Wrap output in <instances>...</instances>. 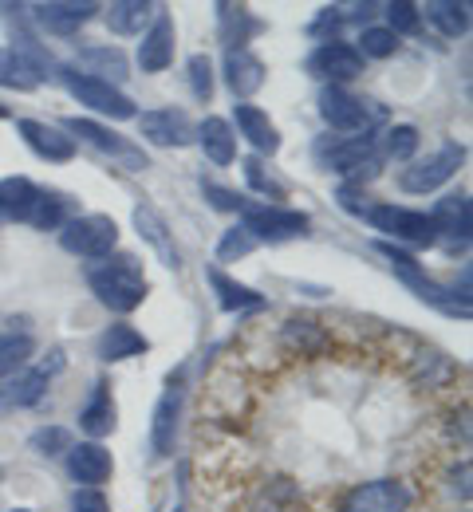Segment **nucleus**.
Wrapping results in <instances>:
<instances>
[{
	"instance_id": "ea45409f",
	"label": "nucleus",
	"mask_w": 473,
	"mask_h": 512,
	"mask_svg": "<svg viewBox=\"0 0 473 512\" xmlns=\"http://www.w3.org/2000/svg\"><path fill=\"white\" fill-rule=\"evenodd\" d=\"M253 249H257V241L245 233V225H233V229H225V233H221V241H217V260H221V264H229V260L249 256Z\"/></svg>"
},
{
	"instance_id": "49530a36",
	"label": "nucleus",
	"mask_w": 473,
	"mask_h": 512,
	"mask_svg": "<svg viewBox=\"0 0 473 512\" xmlns=\"http://www.w3.org/2000/svg\"><path fill=\"white\" fill-rule=\"evenodd\" d=\"M8 512H32V509H8Z\"/></svg>"
},
{
	"instance_id": "6e6552de",
	"label": "nucleus",
	"mask_w": 473,
	"mask_h": 512,
	"mask_svg": "<svg viewBox=\"0 0 473 512\" xmlns=\"http://www.w3.org/2000/svg\"><path fill=\"white\" fill-rule=\"evenodd\" d=\"M71 138H79V142H87V146H95L99 154H107L111 162H119L123 170H146L150 166V158L138 150L131 138H123L119 130H111L107 123H95V119H68L64 123Z\"/></svg>"
},
{
	"instance_id": "72a5a7b5",
	"label": "nucleus",
	"mask_w": 473,
	"mask_h": 512,
	"mask_svg": "<svg viewBox=\"0 0 473 512\" xmlns=\"http://www.w3.org/2000/svg\"><path fill=\"white\" fill-rule=\"evenodd\" d=\"M217 16H221V40H225V52H229V48H245L249 36L261 32V24H257L245 8H229V4H221Z\"/></svg>"
},
{
	"instance_id": "4468645a",
	"label": "nucleus",
	"mask_w": 473,
	"mask_h": 512,
	"mask_svg": "<svg viewBox=\"0 0 473 512\" xmlns=\"http://www.w3.org/2000/svg\"><path fill=\"white\" fill-rule=\"evenodd\" d=\"M16 134L24 138V146L44 158V162H71L75 158V138H71L64 127H52V123H40V119H20L16 123Z\"/></svg>"
},
{
	"instance_id": "393cba45",
	"label": "nucleus",
	"mask_w": 473,
	"mask_h": 512,
	"mask_svg": "<svg viewBox=\"0 0 473 512\" xmlns=\"http://www.w3.org/2000/svg\"><path fill=\"white\" fill-rule=\"evenodd\" d=\"M52 379L40 371V367H24L20 375L4 379V390H0V410H28L36 406L44 394H48Z\"/></svg>"
},
{
	"instance_id": "5701e85b",
	"label": "nucleus",
	"mask_w": 473,
	"mask_h": 512,
	"mask_svg": "<svg viewBox=\"0 0 473 512\" xmlns=\"http://www.w3.org/2000/svg\"><path fill=\"white\" fill-rule=\"evenodd\" d=\"M205 280H209V288H213L221 312H233V316H237V312H261V308H265V296H261V292H253L249 284L225 276L221 268H205Z\"/></svg>"
},
{
	"instance_id": "9d476101",
	"label": "nucleus",
	"mask_w": 473,
	"mask_h": 512,
	"mask_svg": "<svg viewBox=\"0 0 473 512\" xmlns=\"http://www.w3.org/2000/svg\"><path fill=\"white\" fill-rule=\"evenodd\" d=\"M367 60L355 52V44H343V40H320L316 52L308 56V71L320 75L328 87H343L351 79L363 75Z\"/></svg>"
},
{
	"instance_id": "aec40b11",
	"label": "nucleus",
	"mask_w": 473,
	"mask_h": 512,
	"mask_svg": "<svg viewBox=\"0 0 473 512\" xmlns=\"http://www.w3.org/2000/svg\"><path fill=\"white\" fill-rule=\"evenodd\" d=\"M115 418H119V414H115L111 386H107V379H95L87 402H83V410H79V430H83L91 442H99V438L115 434Z\"/></svg>"
},
{
	"instance_id": "f704fd0d",
	"label": "nucleus",
	"mask_w": 473,
	"mask_h": 512,
	"mask_svg": "<svg viewBox=\"0 0 473 512\" xmlns=\"http://www.w3.org/2000/svg\"><path fill=\"white\" fill-rule=\"evenodd\" d=\"M28 225H32V229H40V233L64 229V225H68V201H64L60 193H44V190H40L36 205H32V213H28Z\"/></svg>"
},
{
	"instance_id": "c9c22d12",
	"label": "nucleus",
	"mask_w": 473,
	"mask_h": 512,
	"mask_svg": "<svg viewBox=\"0 0 473 512\" xmlns=\"http://www.w3.org/2000/svg\"><path fill=\"white\" fill-rule=\"evenodd\" d=\"M399 48H403V40H399L387 24H367V28L359 32V48H355V52H359L363 60H387V56H395Z\"/></svg>"
},
{
	"instance_id": "b1692460",
	"label": "nucleus",
	"mask_w": 473,
	"mask_h": 512,
	"mask_svg": "<svg viewBox=\"0 0 473 512\" xmlns=\"http://www.w3.org/2000/svg\"><path fill=\"white\" fill-rule=\"evenodd\" d=\"M146 351H150V339L142 331H135L131 323H111L95 343V355L103 363H123V359H135V355H146Z\"/></svg>"
},
{
	"instance_id": "7c9ffc66",
	"label": "nucleus",
	"mask_w": 473,
	"mask_h": 512,
	"mask_svg": "<svg viewBox=\"0 0 473 512\" xmlns=\"http://www.w3.org/2000/svg\"><path fill=\"white\" fill-rule=\"evenodd\" d=\"M40 79H44V75L28 64L16 48H0V87H12V91H36Z\"/></svg>"
},
{
	"instance_id": "2eb2a0df",
	"label": "nucleus",
	"mask_w": 473,
	"mask_h": 512,
	"mask_svg": "<svg viewBox=\"0 0 473 512\" xmlns=\"http://www.w3.org/2000/svg\"><path fill=\"white\" fill-rule=\"evenodd\" d=\"M138 134L150 146H186V142H194V123H190L186 111L158 107V111H142L138 115Z\"/></svg>"
},
{
	"instance_id": "c85d7f7f",
	"label": "nucleus",
	"mask_w": 473,
	"mask_h": 512,
	"mask_svg": "<svg viewBox=\"0 0 473 512\" xmlns=\"http://www.w3.org/2000/svg\"><path fill=\"white\" fill-rule=\"evenodd\" d=\"M36 197H40V190H36L28 178H4V182H0V221H4V225L28 221Z\"/></svg>"
},
{
	"instance_id": "58836bf2",
	"label": "nucleus",
	"mask_w": 473,
	"mask_h": 512,
	"mask_svg": "<svg viewBox=\"0 0 473 512\" xmlns=\"http://www.w3.org/2000/svg\"><path fill=\"white\" fill-rule=\"evenodd\" d=\"M32 453H40V457H60V453H68L75 442H71V430L64 426H44V430H36L32 434Z\"/></svg>"
},
{
	"instance_id": "f257e3e1",
	"label": "nucleus",
	"mask_w": 473,
	"mask_h": 512,
	"mask_svg": "<svg viewBox=\"0 0 473 512\" xmlns=\"http://www.w3.org/2000/svg\"><path fill=\"white\" fill-rule=\"evenodd\" d=\"M87 284H91L95 300H99L107 312H115V316L138 312V308L146 304V292H150V284H146V276H142V264L127 253L99 260V264L87 272Z\"/></svg>"
},
{
	"instance_id": "f8f14e48",
	"label": "nucleus",
	"mask_w": 473,
	"mask_h": 512,
	"mask_svg": "<svg viewBox=\"0 0 473 512\" xmlns=\"http://www.w3.org/2000/svg\"><path fill=\"white\" fill-rule=\"evenodd\" d=\"M95 12H99L95 0H48V4H32V20L48 36H75L87 20H95Z\"/></svg>"
},
{
	"instance_id": "2f4dec72",
	"label": "nucleus",
	"mask_w": 473,
	"mask_h": 512,
	"mask_svg": "<svg viewBox=\"0 0 473 512\" xmlns=\"http://www.w3.org/2000/svg\"><path fill=\"white\" fill-rule=\"evenodd\" d=\"M32 355H36V339L32 335H24V331L20 335H0V383L20 375L32 363Z\"/></svg>"
},
{
	"instance_id": "79ce46f5",
	"label": "nucleus",
	"mask_w": 473,
	"mask_h": 512,
	"mask_svg": "<svg viewBox=\"0 0 473 512\" xmlns=\"http://www.w3.org/2000/svg\"><path fill=\"white\" fill-rule=\"evenodd\" d=\"M202 197L217 213H245V205H249V197H241L229 186H217V182H202Z\"/></svg>"
},
{
	"instance_id": "de8ad7c7",
	"label": "nucleus",
	"mask_w": 473,
	"mask_h": 512,
	"mask_svg": "<svg viewBox=\"0 0 473 512\" xmlns=\"http://www.w3.org/2000/svg\"><path fill=\"white\" fill-rule=\"evenodd\" d=\"M178 512H182V509H178Z\"/></svg>"
},
{
	"instance_id": "bb28decb",
	"label": "nucleus",
	"mask_w": 473,
	"mask_h": 512,
	"mask_svg": "<svg viewBox=\"0 0 473 512\" xmlns=\"http://www.w3.org/2000/svg\"><path fill=\"white\" fill-rule=\"evenodd\" d=\"M158 12H162V8L150 4V0H115V4L103 12V20H107V28H111L115 36H138V32L150 28V20H154Z\"/></svg>"
},
{
	"instance_id": "423d86ee",
	"label": "nucleus",
	"mask_w": 473,
	"mask_h": 512,
	"mask_svg": "<svg viewBox=\"0 0 473 512\" xmlns=\"http://www.w3.org/2000/svg\"><path fill=\"white\" fill-rule=\"evenodd\" d=\"M466 162V146L462 142H442L434 154L418 158V162H406V170H399V190L414 193V197H426V193L442 190Z\"/></svg>"
},
{
	"instance_id": "39448f33",
	"label": "nucleus",
	"mask_w": 473,
	"mask_h": 512,
	"mask_svg": "<svg viewBox=\"0 0 473 512\" xmlns=\"http://www.w3.org/2000/svg\"><path fill=\"white\" fill-rule=\"evenodd\" d=\"M60 245H64V253L79 256V260H107L119 249V225L107 213L68 217V225L60 229Z\"/></svg>"
},
{
	"instance_id": "7ed1b4c3",
	"label": "nucleus",
	"mask_w": 473,
	"mask_h": 512,
	"mask_svg": "<svg viewBox=\"0 0 473 512\" xmlns=\"http://www.w3.org/2000/svg\"><path fill=\"white\" fill-rule=\"evenodd\" d=\"M60 79H64L68 95L79 107H87V111H95V115H103V119H115V123L138 119L135 99L123 95L111 79H95V75H87V71H79V67H60Z\"/></svg>"
},
{
	"instance_id": "a878e982",
	"label": "nucleus",
	"mask_w": 473,
	"mask_h": 512,
	"mask_svg": "<svg viewBox=\"0 0 473 512\" xmlns=\"http://www.w3.org/2000/svg\"><path fill=\"white\" fill-rule=\"evenodd\" d=\"M198 146L205 150V158L213 166H233L237 162V134H233V123L229 119H217L209 115L198 127Z\"/></svg>"
},
{
	"instance_id": "a19ab883",
	"label": "nucleus",
	"mask_w": 473,
	"mask_h": 512,
	"mask_svg": "<svg viewBox=\"0 0 473 512\" xmlns=\"http://www.w3.org/2000/svg\"><path fill=\"white\" fill-rule=\"evenodd\" d=\"M186 71H190V91H194V99H198V103H209V99H213V60H209L205 52H198V56H190Z\"/></svg>"
},
{
	"instance_id": "a18cd8bd",
	"label": "nucleus",
	"mask_w": 473,
	"mask_h": 512,
	"mask_svg": "<svg viewBox=\"0 0 473 512\" xmlns=\"http://www.w3.org/2000/svg\"><path fill=\"white\" fill-rule=\"evenodd\" d=\"M0 119H8V107H0Z\"/></svg>"
},
{
	"instance_id": "4c0bfd02",
	"label": "nucleus",
	"mask_w": 473,
	"mask_h": 512,
	"mask_svg": "<svg viewBox=\"0 0 473 512\" xmlns=\"http://www.w3.org/2000/svg\"><path fill=\"white\" fill-rule=\"evenodd\" d=\"M387 28L403 40V36H414L418 28H422V12H418V4H410V0H395V4H387Z\"/></svg>"
},
{
	"instance_id": "473e14b6",
	"label": "nucleus",
	"mask_w": 473,
	"mask_h": 512,
	"mask_svg": "<svg viewBox=\"0 0 473 512\" xmlns=\"http://www.w3.org/2000/svg\"><path fill=\"white\" fill-rule=\"evenodd\" d=\"M280 335H284L288 351H296V355H316V351L328 347V331L312 320H288Z\"/></svg>"
},
{
	"instance_id": "c756f323",
	"label": "nucleus",
	"mask_w": 473,
	"mask_h": 512,
	"mask_svg": "<svg viewBox=\"0 0 473 512\" xmlns=\"http://www.w3.org/2000/svg\"><path fill=\"white\" fill-rule=\"evenodd\" d=\"M79 71H87L95 79L111 75V83H119V79H127V56L111 44H87V48H79Z\"/></svg>"
},
{
	"instance_id": "dca6fc26",
	"label": "nucleus",
	"mask_w": 473,
	"mask_h": 512,
	"mask_svg": "<svg viewBox=\"0 0 473 512\" xmlns=\"http://www.w3.org/2000/svg\"><path fill=\"white\" fill-rule=\"evenodd\" d=\"M174 40H178V32H174V16H170V12H158V16L150 20V28L142 32L138 67H142L146 75L166 71V67L174 64Z\"/></svg>"
},
{
	"instance_id": "1a4fd4ad",
	"label": "nucleus",
	"mask_w": 473,
	"mask_h": 512,
	"mask_svg": "<svg viewBox=\"0 0 473 512\" xmlns=\"http://www.w3.org/2000/svg\"><path fill=\"white\" fill-rule=\"evenodd\" d=\"M414 505V493L403 481H363V485H351L343 497H339V512H410Z\"/></svg>"
},
{
	"instance_id": "cd10ccee",
	"label": "nucleus",
	"mask_w": 473,
	"mask_h": 512,
	"mask_svg": "<svg viewBox=\"0 0 473 512\" xmlns=\"http://www.w3.org/2000/svg\"><path fill=\"white\" fill-rule=\"evenodd\" d=\"M418 12H426V20H430L446 40H462V36L470 32V4H466V0H430V4L418 8Z\"/></svg>"
},
{
	"instance_id": "20e7f679",
	"label": "nucleus",
	"mask_w": 473,
	"mask_h": 512,
	"mask_svg": "<svg viewBox=\"0 0 473 512\" xmlns=\"http://www.w3.org/2000/svg\"><path fill=\"white\" fill-rule=\"evenodd\" d=\"M363 217L375 225V233L391 237L395 249L399 245H406V249H434L438 245V229H434L430 213H418V209H406V205H367Z\"/></svg>"
},
{
	"instance_id": "37998d69",
	"label": "nucleus",
	"mask_w": 473,
	"mask_h": 512,
	"mask_svg": "<svg viewBox=\"0 0 473 512\" xmlns=\"http://www.w3.org/2000/svg\"><path fill=\"white\" fill-rule=\"evenodd\" d=\"M245 178H249V186L257 193H265L272 201H284V186H276L272 174H265V162H261V158H249V162H245Z\"/></svg>"
},
{
	"instance_id": "6ab92c4d",
	"label": "nucleus",
	"mask_w": 473,
	"mask_h": 512,
	"mask_svg": "<svg viewBox=\"0 0 473 512\" xmlns=\"http://www.w3.org/2000/svg\"><path fill=\"white\" fill-rule=\"evenodd\" d=\"M430 221L438 229V241L450 237L458 245H470V229H473V213H470V197L466 193H446L434 209H430ZM454 245V249H458Z\"/></svg>"
},
{
	"instance_id": "c03bdc74",
	"label": "nucleus",
	"mask_w": 473,
	"mask_h": 512,
	"mask_svg": "<svg viewBox=\"0 0 473 512\" xmlns=\"http://www.w3.org/2000/svg\"><path fill=\"white\" fill-rule=\"evenodd\" d=\"M71 512H111V505H107V497L99 489H75Z\"/></svg>"
},
{
	"instance_id": "9b49d317",
	"label": "nucleus",
	"mask_w": 473,
	"mask_h": 512,
	"mask_svg": "<svg viewBox=\"0 0 473 512\" xmlns=\"http://www.w3.org/2000/svg\"><path fill=\"white\" fill-rule=\"evenodd\" d=\"M320 119L339 134H363L371 127V103H363L347 87H324L320 91Z\"/></svg>"
},
{
	"instance_id": "a211bd4d",
	"label": "nucleus",
	"mask_w": 473,
	"mask_h": 512,
	"mask_svg": "<svg viewBox=\"0 0 473 512\" xmlns=\"http://www.w3.org/2000/svg\"><path fill=\"white\" fill-rule=\"evenodd\" d=\"M135 229L138 237L158 253V260L166 264V268H182V253H178V245H174V233H170V225H166V217L154 209V205H135Z\"/></svg>"
},
{
	"instance_id": "ddd939ff",
	"label": "nucleus",
	"mask_w": 473,
	"mask_h": 512,
	"mask_svg": "<svg viewBox=\"0 0 473 512\" xmlns=\"http://www.w3.org/2000/svg\"><path fill=\"white\" fill-rule=\"evenodd\" d=\"M64 457H68L71 481H75L79 489H99V485L111 481V473H115V457H111V449L103 446V442H79V446H71Z\"/></svg>"
},
{
	"instance_id": "4be33fe9",
	"label": "nucleus",
	"mask_w": 473,
	"mask_h": 512,
	"mask_svg": "<svg viewBox=\"0 0 473 512\" xmlns=\"http://www.w3.org/2000/svg\"><path fill=\"white\" fill-rule=\"evenodd\" d=\"M178 418H182V394H178V386H170V390L158 398L154 422H150V453H154V457H170V453H174Z\"/></svg>"
},
{
	"instance_id": "412c9836",
	"label": "nucleus",
	"mask_w": 473,
	"mask_h": 512,
	"mask_svg": "<svg viewBox=\"0 0 473 512\" xmlns=\"http://www.w3.org/2000/svg\"><path fill=\"white\" fill-rule=\"evenodd\" d=\"M233 123L241 130V138L257 150V154H280V130L272 127V119L257 103H237L233 107Z\"/></svg>"
},
{
	"instance_id": "0eeeda50",
	"label": "nucleus",
	"mask_w": 473,
	"mask_h": 512,
	"mask_svg": "<svg viewBox=\"0 0 473 512\" xmlns=\"http://www.w3.org/2000/svg\"><path fill=\"white\" fill-rule=\"evenodd\" d=\"M241 225L245 233L261 245H284V241H296V237H308L312 229V217L300 213V209H284V205H245L241 213Z\"/></svg>"
},
{
	"instance_id": "f03ea898",
	"label": "nucleus",
	"mask_w": 473,
	"mask_h": 512,
	"mask_svg": "<svg viewBox=\"0 0 473 512\" xmlns=\"http://www.w3.org/2000/svg\"><path fill=\"white\" fill-rule=\"evenodd\" d=\"M375 249L391 260L395 276L403 280L406 288H414V292H418V300L434 304V308H438V312H446V316H462V320L470 316V292H458V284H454V288H442L438 280H430V276H426V268H422L414 256L403 253V249H395V245H387V241H379Z\"/></svg>"
},
{
	"instance_id": "f3484780",
	"label": "nucleus",
	"mask_w": 473,
	"mask_h": 512,
	"mask_svg": "<svg viewBox=\"0 0 473 512\" xmlns=\"http://www.w3.org/2000/svg\"><path fill=\"white\" fill-rule=\"evenodd\" d=\"M225 87L233 91V99L249 103V95H257L265 87V60L253 52V48H229L225 52Z\"/></svg>"
},
{
	"instance_id": "e433bc0d",
	"label": "nucleus",
	"mask_w": 473,
	"mask_h": 512,
	"mask_svg": "<svg viewBox=\"0 0 473 512\" xmlns=\"http://www.w3.org/2000/svg\"><path fill=\"white\" fill-rule=\"evenodd\" d=\"M418 127H410V123H399V127L387 130V138H383V154L391 158V162H414V154H418Z\"/></svg>"
}]
</instances>
